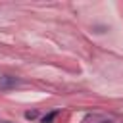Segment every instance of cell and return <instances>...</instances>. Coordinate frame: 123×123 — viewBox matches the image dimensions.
Here are the masks:
<instances>
[{"instance_id": "cell-1", "label": "cell", "mask_w": 123, "mask_h": 123, "mask_svg": "<svg viewBox=\"0 0 123 123\" xmlns=\"http://www.w3.org/2000/svg\"><path fill=\"white\" fill-rule=\"evenodd\" d=\"M17 85H19V81H17L15 77H10V75H2V77H0V90L13 88V86H17Z\"/></svg>"}, {"instance_id": "cell-2", "label": "cell", "mask_w": 123, "mask_h": 123, "mask_svg": "<svg viewBox=\"0 0 123 123\" xmlns=\"http://www.w3.org/2000/svg\"><path fill=\"white\" fill-rule=\"evenodd\" d=\"M56 115H58V111H50L48 115H44V117H42V123H52Z\"/></svg>"}, {"instance_id": "cell-3", "label": "cell", "mask_w": 123, "mask_h": 123, "mask_svg": "<svg viewBox=\"0 0 123 123\" xmlns=\"http://www.w3.org/2000/svg\"><path fill=\"white\" fill-rule=\"evenodd\" d=\"M25 117H27V119H33V117H37V111H27Z\"/></svg>"}]
</instances>
